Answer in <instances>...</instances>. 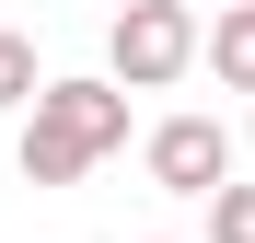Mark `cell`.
Masks as SVG:
<instances>
[{
  "mask_svg": "<svg viewBox=\"0 0 255 243\" xmlns=\"http://www.w3.org/2000/svg\"><path fill=\"white\" fill-rule=\"evenodd\" d=\"M105 151H128V81H35V104H23V185H81Z\"/></svg>",
  "mask_w": 255,
  "mask_h": 243,
  "instance_id": "6da1fadb",
  "label": "cell"
},
{
  "mask_svg": "<svg viewBox=\"0 0 255 243\" xmlns=\"http://www.w3.org/2000/svg\"><path fill=\"white\" fill-rule=\"evenodd\" d=\"M105 70L128 81V93L186 81V70H197V12H186V0H128V12L105 23Z\"/></svg>",
  "mask_w": 255,
  "mask_h": 243,
  "instance_id": "7a4b0ae2",
  "label": "cell"
},
{
  "mask_svg": "<svg viewBox=\"0 0 255 243\" xmlns=\"http://www.w3.org/2000/svg\"><path fill=\"white\" fill-rule=\"evenodd\" d=\"M139 162H151L162 197H209L232 174V128H221V116H162V128L139 139Z\"/></svg>",
  "mask_w": 255,
  "mask_h": 243,
  "instance_id": "3957f363",
  "label": "cell"
},
{
  "mask_svg": "<svg viewBox=\"0 0 255 243\" xmlns=\"http://www.w3.org/2000/svg\"><path fill=\"white\" fill-rule=\"evenodd\" d=\"M197 70H221V93H255V0H221V23H197Z\"/></svg>",
  "mask_w": 255,
  "mask_h": 243,
  "instance_id": "277c9868",
  "label": "cell"
},
{
  "mask_svg": "<svg viewBox=\"0 0 255 243\" xmlns=\"http://www.w3.org/2000/svg\"><path fill=\"white\" fill-rule=\"evenodd\" d=\"M35 81H47V70H35V35H0V116H23Z\"/></svg>",
  "mask_w": 255,
  "mask_h": 243,
  "instance_id": "5b68a950",
  "label": "cell"
},
{
  "mask_svg": "<svg viewBox=\"0 0 255 243\" xmlns=\"http://www.w3.org/2000/svg\"><path fill=\"white\" fill-rule=\"evenodd\" d=\"M209 243H255V185H209Z\"/></svg>",
  "mask_w": 255,
  "mask_h": 243,
  "instance_id": "8992f818",
  "label": "cell"
},
{
  "mask_svg": "<svg viewBox=\"0 0 255 243\" xmlns=\"http://www.w3.org/2000/svg\"><path fill=\"white\" fill-rule=\"evenodd\" d=\"M244 139H255V128H244Z\"/></svg>",
  "mask_w": 255,
  "mask_h": 243,
  "instance_id": "52a82bcc",
  "label": "cell"
}]
</instances>
